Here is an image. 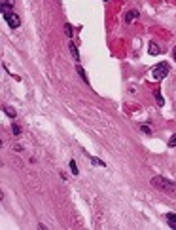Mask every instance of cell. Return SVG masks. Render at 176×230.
Segmentation results:
<instances>
[{"mask_svg": "<svg viewBox=\"0 0 176 230\" xmlns=\"http://www.w3.org/2000/svg\"><path fill=\"white\" fill-rule=\"evenodd\" d=\"M152 185L155 186V188H161V190H165V192H172L174 190V183L172 181H169V179H165V177H153L152 179Z\"/></svg>", "mask_w": 176, "mask_h": 230, "instance_id": "6da1fadb", "label": "cell"}, {"mask_svg": "<svg viewBox=\"0 0 176 230\" xmlns=\"http://www.w3.org/2000/svg\"><path fill=\"white\" fill-rule=\"evenodd\" d=\"M169 70H170V65H169L167 61L157 63V65L153 67V70H152V76L155 78V80H163V78L169 74Z\"/></svg>", "mask_w": 176, "mask_h": 230, "instance_id": "7a4b0ae2", "label": "cell"}, {"mask_svg": "<svg viewBox=\"0 0 176 230\" xmlns=\"http://www.w3.org/2000/svg\"><path fill=\"white\" fill-rule=\"evenodd\" d=\"M2 17L6 19V23H8L12 29H17L19 25H21V19H19V15H17V13H13V12H4V13H2Z\"/></svg>", "mask_w": 176, "mask_h": 230, "instance_id": "3957f363", "label": "cell"}, {"mask_svg": "<svg viewBox=\"0 0 176 230\" xmlns=\"http://www.w3.org/2000/svg\"><path fill=\"white\" fill-rule=\"evenodd\" d=\"M68 48H70V53H72V57L80 63V51H78V48H76V44L74 42H68Z\"/></svg>", "mask_w": 176, "mask_h": 230, "instance_id": "277c9868", "label": "cell"}, {"mask_svg": "<svg viewBox=\"0 0 176 230\" xmlns=\"http://www.w3.org/2000/svg\"><path fill=\"white\" fill-rule=\"evenodd\" d=\"M138 15H140V13H138L136 10H131V12H127V13H125V23H131V21H134V19L138 17Z\"/></svg>", "mask_w": 176, "mask_h": 230, "instance_id": "5b68a950", "label": "cell"}, {"mask_svg": "<svg viewBox=\"0 0 176 230\" xmlns=\"http://www.w3.org/2000/svg\"><path fill=\"white\" fill-rule=\"evenodd\" d=\"M76 70H78V74H80V76H81V80H84L85 84H89V78H87V74H85V70H84V69H81V67H80V65H78V67H76Z\"/></svg>", "mask_w": 176, "mask_h": 230, "instance_id": "8992f818", "label": "cell"}, {"mask_svg": "<svg viewBox=\"0 0 176 230\" xmlns=\"http://www.w3.org/2000/svg\"><path fill=\"white\" fill-rule=\"evenodd\" d=\"M148 51H150L152 55H157V53H159L161 50H159V46L155 44V42H152V44H150V50H148Z\"/></svg>", "mask_w": 176, "mask_h": 230, "instance_id": "52a82bcc", "label": "cell"}, {"mask_svg": "<svg viewBox=\"0 0 176 230\" xmlns=\"http://www.w3.org/2000/svg\"><path fill=\"white\" fill-rule=\"evenodd\" d=\"M91 164H93V165H100V167H104V165H106V164H104V162H102V160L95 158V156H91Z\"/></svg>", "mask_w": 176, "mask_h": 230, "instance_id": "ba28073f", "label": "cell"}, {"mask_svg": "<svg viewBox=\"0 0 176 230\" xmlns=\"http://www.w3.org/2000/svg\"><path fill=\"white\" fill-rule=\"evenodd\" d=\"M4 112H6V114H8L10 118H15V114H17V112H15V111H13L12 107H4Z\"/></svg>", "mask_w": 176, "mask_h": 230, "instance_id": "9c48e42d", "label": "cell"}, {"mask_svg": "<svg viewBox=\"0 0 176 230\" xmlns=\"http://www.w3.org/2000/svg\"><path fill=\"white\" fill-rule=\"evenodd\" d=\"M165 219H167V223H176V213H167Z\"/></svg>", "mask_w": 176, "mask_h": 230, "instance_id": "30bf717a", "label": "cell"}, {"mask_svg": "<svg viewBox=\"0 0 176 230\" xmlns=\"http://www.w3.org/2000/svg\"><path fill=\"white\" fill-rule=\"evenodd\" d=\"M155 99H157L159 107H163V105H165V101H163V97H161V93H159V91H155Z\"/></svg>", "mask_w": 176, "mask_h": 230, "instance_id": "8fae6325", "label": "cell"}, {"mask_svg": "<svg viewBox=\"0 0 176 230\" xmlns=\"http://www.w3.org/2000/svg\"><path fill=\"white\" fill-rule=\"evenodd\" d=\"M12 131H13V135H21V128L17 124H12Z\"/></svg>", "mask_w": 176, "mask_h": 230, "instance_id": "7c38bea8", "label": "cell"}, {"mask_svg": "<svg viewBox=\"0 0 176 230\" xmlns=\"http://www.w3.org/2000/svg\"><path fill=\"white\" fill-rule=\"evenodd\" d=\"M65 33H66V36H68V38H72V25H68V23L65 25Z\"/></svg>", "mask_w": 176, "mask_h": 230, "instance_id": "4fadbf2b", "label": "cell"}, {"mask_svg": "<svg viewBox=\"0 0 176 230\" xmlns=\"http://www.w3.org/2000/svg\"><path fill=\"white\" fill-rule=\"evenodd\" d=\"M70 169H72V173H74V175H78V165H76L74 160H70Z\"/></svg>", "mask_w": 176, "mask_h": 230, "instance_id": "5bb4252c", "label": "cell"}, {"mask_svg": "<svg viewBox=\"0 0 176 230\" xmlns=\"http://www.w3.org/2000/svg\"><path fill=\"white\" fill-rule=\"evenodd\" d=\"M169 146H176V133L169 139Z\"/></svg>", "mask_w": 176, "mask_h": 230, "instance_id": "9a60e30c", "label": "cell"}, {"mask_svg": "<svg viewBox=\"0 0 176 230\" xmlns=\"http://www.w3.org/2000/svg\"><path fill=\"white\" fill-rule=\"evenodd\" d=\"M140 129H142V131L146 133V135H152V129H150L148 125H140Z\"/></svg>", "mask_w": 176, "mask_h": 230, "instance_id": "2e32d148", "label": "cell"}, {"mask_svg": "<svg viewBox=\"0 0 176 230\" xmlns=\"http://www.w3.org/2000/svg\"><path fill=\"white\" fill-rule=\"evenodd\" d=\"M169 224H170V228H174V230H176V223H169Z\"/></svg>", "mask_w": 176, "mask_h": 230, "instance_id": "e0dca14e", "label": "cell"}, {"mask_svg": "<svg viewBox=\"0 0 176 230\" xmlns=\"http://www.w3.org/2000/svg\"><path fill=\"white\" fill-rule=\"evenodd\" d=\"M174 59H176V51H174Z\"/></svg>", "mask_w": 176, "mask_h": 230, "instance_id": "ac0fdd59", "label": "cell"}, {"mask_svg": "<svg viewBox=\"0 0 176 230\" xmlns=\"http://www.w3.org/2000/svg\"><path fill=\"white\" fill-rule=\"evenodd\" d=\"M104 2H108V0H104Z\"/></svg>", "mask_w": 176, "mask_h": 230, "instance_id": "d6986e66", "label": "cell"}]
</instances>
